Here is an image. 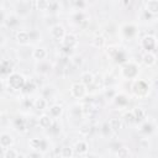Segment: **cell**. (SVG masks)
<instances>
[{"mask_svg":"<svg viewBox=\"0 0 158 158\" xmlns=\"http://www.w3.org/2000/svg\"><path fill=\"white\" fill-rule=\"evenodd\" d=\"M25 81H26V79L20 73H12L11 75L7 77V85L12 90H22Z\"/></svg>","mask_w":158,"mask_h":158,"instance_id":"obj_1","label":"cell"},{"mask_svg":"<svg viewBox=\"0 0 158 158\" xmlns=\"http://www.w3.org/2000/svg\"><path fill=\"white\" fill-rule=\"evenodd\" d=\"M132 91H133V94H135L136 96L143 98V96H146V95L148 94L149 86H148V84H147L144 80L139 79V80H136V81H135V84H133V86H132Z\"/></svg>","mask_w":158,"mask_h":158,"instance_id":"obj_2","label":"cell"},{"mask_svg":"<svg viewBox=\"0 0 158 158\" xmlns=\"http://www.w3.org/2000/svg\"><path fill=\"white\" fill-rule=\"evenodd\" d=\"M141 46H142V48L146 49L147 52L153 53V51L156 49V46H157V40H156L154 36H152V35H147V36H144V37L142 38V41H141Z\"/></svg>","mask_w":158,"mask_h":158,"instance_id":"obj_3","label":"cell"},{"mask_svg":"<svg viewBox=\"0 0 158 158\" xmlns=\"http://www.w3.org/2000/svg\"><path fill=\"white\" fill-rule=\"evenodd\" d=\"M14 73V63L11 59H2L0 62V77H9Z\"/></svg>","mask_w":158,"mask_h":158,"instance_id":"obj_4","label":"cell"},{"mask_svg":"<svg viewBox=\"0 0 158 158\" xmlns=\"http://www.w3.org/2000/svg\"><path fill=\"white\" fill-rule=\"evenodd\" d=\"M138 73V67L135 63H126L122 68V74L127 79H133Z\"/></svg>","mask_w":158,"mask_h":158,"instance_id":"obj_5","label":"cell"},{"mask_svg":"<svg viewBox=\"0 0 158 158\" xmlns=\"http://www.w3.org/2000/svg\"><path fill=\"white\" fill-rule=\"evenodd\" d=\"M78 43V38L74 33H65L63 40H62V44L63 47L65 48H69V49H73Z\"/></svg>","mask_w":158,"mask_h":158,"instance_id":"obj_6","label":"cell"},{"mask_svg":"<svg viewBox=\"0 0 158 158\" xmlns=\"http://www.w3.org/2000/svg\"><path fill=\"white\" fill-rule=\"evenodd\" d=\"M86 93V89H85V85H83L81 83H74L70 88V94L77 98V99H81Z\"/></svg>","mask_w":158,"mask_h":158,"instance_id":"obj_7","label":"cell"},{"mask_svg":"<svg viewBox=\"0 0 158 158\" xmlns=\"http://www.w3.org/2000/svg\"><path fill=\"white\" fill-rule=\"evenodd\" d=\"M51 35H52V37H53L54 40H63V37H64V35H65V30H64V27H63L62 25L56 23V25L52 26V28H51Z\"/></svg>","mask_w":158,"mask_h":158,"instance_id":"obj_8","label":"cell"},{"mask_svg":"<svg viewBox=\"0 0 158 158\" xmlns=\"http://www.w3.org/2000/svg\"><path fill=\"white\" fill-rule=\"evenodd\" d=\"M14 125H15V128L16 131L21 132V133H25L28 131V127H27V120L23 118V117H17L14 120Z\"/></svg>","mask_w":158,"mask_h":158,"instance_id":"obj_9","label":"cell"},{"mask_svg":"<svg viewBox=\"0 0 158 158\" xmlns=\"http://www.w3.org/2000/svg\"><path fill=\"white\" fill-rule=\"evenodd\" d=\"M5 25H6V27H9V28H11V30H15L19 25H20V17L17 16V15H9V16H6L5 17Z\"/></svg>","mask_w":158,"mask_h":158,"instance_id":"obj_10","label":"cell"},{"mask_svg":"<svg viewBox=\"0 0 158 158\" xmlns=\"http://www.w3.org/2000/svg\"><path fill=\"white\" fill-rule=\"evenodd\" d=\"M146 110L143 107H135L132 110V115L135 118V123H139L146 118Z\"/></svg>","mask_w":158,"mask_h":158,"instance_id":"obj_11","label":"cell"},{"mask_svg":"<svg viewBox=\"0 0 158 158\" xmlns=\"http://www.w3.org/2000/svg\"><path fill=\"white\" fill-rule=\"evenodd\" d=\"M88 149H89V147H88V143H86L85 141H78V142L75 143L74 148H73V151H74L77 154H79V156L86 154V153H88Z\"/></svg>","mask_w":158,"mask_h":158,"instance_id":"obj_12","label":"cell"},{"mask_svg":"<svg viewBox=\"0 0 158 158\" xmlns=\"http://www.w3.org/2000/svg\"><path fill=\"white\" fill-rule=\"evenodd\" d=\"M144 10L148 11L152 15H157L158 14V0H148L144 2Z\"/></svg>","mask_w":158,"mask_h":158,"instance_id":"obj_13","label":"cell"},{"mask_svg":"<svg viewBox=\"0 0 158 158\" xmlns=\"http://www.w3.org/2000/svg\"><path fill=\"white\" fill-rule=\"evenodd\" d=\"M16 6H17V15H27L31 11V2L20 1L16 4Z\"/></svg>","mask_w":158,"mask_h":158,"instance_id":"obj_14","label":"cell"},{"mask_svg":"<svg viewBox=\"0 0 158 158\" xmlns=\"http://www.w3.org/2000/svg\"><path fill=\"white\" fill-rule=\"evenodd\" d=\"M122 32L127 38H132V37H135L137 35V27L135 25H132V23H127V25H125L122 27Z\"/></svg>","mask_w":158,"mask_h":158,"instance_id":"obj_15","label":"cell"},{"mask_svg":"<svg viewBox=\"0 0 158 158\" xmlns=\"http://www.w3.org/2000/svg\"><path fill=\"white\" fill-rule=\"evenodd\" d=\"M16 40L20 44H27L30 42V35H28V31H25V30H20L16 32Z\"/></svg>","mask_w":158,"mask_h":158,"instance_id":"obj_16","label":"cell"},{"mask_svg":"<svg viewBox=\"0 0 158 158\" xmlns=\"http://www.w3.org/2000/svg\"><path fill=\"white\" fill-rule=\"evenodd\" d=\"M14 143V138L9 133H1L0 135V146L2 148H9Z\"/></svg>","mask_w":158,"mask_h":158,"instance_id":"obj_17","label":"cell"},{"mask_svg":"<svg viewBox=\"0 0 158 158\" xmlns=\"http://www.w3.org/2000/svg\"><path fill=\"white\" fill-rule=\"evenodd\" d=\"M32 57L36 59V60H43L46 57H47V51H46V48H43V47H37V48H35L33 49V52H32Z\"/></svg>","mask_w":158,"mask_h":158,"instance_id":"obj_18","label":"cell"},{"mask_svg":"<svg viewBox=\"0 0 158 158\" xmlns=\"http://www.w3.org/2000/svg\"><path fill=\"white\" fill-rule=\"evenodd\" d=\"M53 121H52V117L49 115H42L40 118H38V125L42 127V128H49L52 126Z\"/></svg>","mask_w":158,"mask_h":158,"instance_id":"obj_19","label":"cell"},{"mask_svg":"<svg viewBox=\"0 0 158 158\" xmlns=\"http://www.w3.org/2000/svg\"><path fill=\"white\" fill-rule=\"evenodd\" d=\"M72 20H73L75 23H78V25H81V23L88 22V19H86L85 14H84L83 11H79V10H78L77 12H74V14H73Z\"/></svg>","mask_w":158,"mask_h":158,"instance_id":"obj_20","label":"cell"},{"mask_svg":"<svg viewBox=\"0 0 158 158\" xmlns=\"http://www.w3.org/2000/svg\"><path fill=\"white\" fill-rule=\"evenodd\" d=\"M142 60H143V63H144L147 67H151V65H153V64L156 63V56H154V53L146 52V53L143 54V57H142Z\"/></svg>","mask_w":158,"mask_h":158,"instance_id":"obj_21","label":"cell"},{"mask_svg":"<svg viewBox=\"0 0 158 158\" xmlns=\"http://www.w3.org/2000/svg\"><path fill=\"white\" fill-rule=\"evenodd\" d=\"M36 88H37V85H36V83H35L33 79L26 80V81H25V85H23V88H22V91H23L25 94H31V93L35 91Z\"/></svg>","mask_w":158,"mask_h":158,"instance_id":"obj_22","label":"cell"},{"mask_svg":"<svg viewBox=\"0 0 158 158\" xmlns=\"http://www.w3.org/2000/svg\"><path fill=\"white\" fill-rule=\"evenodd\" d=\"M94 75H93V73H90V72H85V73H83L81 74V84L83 85H93V83H94Z\"/></svg>","mask_w":158,"mask_h":158,"instance_id":"obj_23","label":"cell"},{"mask_svg":"<svg viewBox=\"0 0 158 158\" xmlns=\"http://www.w3.org/2000/svg\"><path fill=\"white\" fill-rule=\"evenodd\" d=\"M46 106H47V100H46L43 96L35 99V101H33V107H35L36 110L42 111V110H44V109H46Z\"/></svg>","mask_w":158,"mask_h":158,"instance_id":"obj_24","label":"cell"},{"mask_svg":"<svg viewBox=\"0 0 158 158\" xmlns=\"http://www.w3.org/2000/svg\"><path fill=\"white\" fill-rule=\"evenodd\" d=\"M114 101L117 106H126L128 104V98L123 94H116L114 98Z\"/></svg>","mask_w":158,"mask_h":158,"instance_id":"obj_25","label":"cell"},{"mask_svg":"<svg viewBox=\"0 0 158 158\" xmlns=\"http://www.w3.org/2000/svg\"><path fill=\"white\" fill-rule=\"evenodd\" d=\"M109 126L111 128V131H118L121 127H122V122H121V118L118 117H112L110 121H109Z\"/></svg>","mask_w":158,"mask_h":158,"instance_id":"obj_26","label":"cell"},{"mask_svg":"<svg viewBox=\"0 0 158 158\" xmlns=\"http://www.w3.org/2000/svg\"><path fill=\"white\" fill-rule=\"evenodd\" d=\"M116 154H117L118 158H130L131 152H130V149H128L127 147L121 146V147H118V148L116 149Z\"/></svg>","mask_w":158,"mask_h":158,"instance_id":"obj_27","label":"cell"},{"mask_svg":"<svg viewBox=\"0 0 158 158\" xmlns=\"http://www.w3.org/2000/svg\"><path fill=\"white\" fill-rule=\"evenodd\" d=\"M63 112V107L60 105H53L49 109V116L51 117H59Z\"/></svg>","mask_w":158,"mask_h":158,"instance_id":"obj_28","label":"cell"},{"mask_svg":"<svg viewBox=\"0 0 158 158\" xmlns=\"http://www.w3.org/2000/svg\"><path fill=\"white\" fill-rule=\"evenodd\" d=\"M41 143H42V138H37V137L31 138L30 142H28L30 147H31L33 151H40V148H41Z\"/></svg>","mask_w":158,"mask_h":158,"instance_id":"obj_29","label":"cell"},{"mask_svg":"<svg viewBox=\"0 0 158 158\" xmlns=\"http://www.w3.org/2000/svg\"><path fill=\"white\" fill-rule=\"evenodd\" d=\"M114 59H115L117 63H125L126 59H127V56H126V53H125L123 51L117 49V52H116L115 56H114Z\"/></svg>","mask_w":158,"mask_h":158,"instance_id":"obj_30","label":"cell"},{"mask_svg":"<svg viewBox=\"0 0 158 158\" xmlns=\"http://www.w3.org/2000/svg\"><path fill=\"white\" fill-rule=\"evenodd\" d=\"M153 130H154V125H153L152 122H144V123L142 125L141 132L144 133V135H149V133L153 132Z\"/></svg>","mask_w":158,"mask_h":158,"instance_id":"obj_31","label":"cell"},{"mask_svg":"<svg viewBox=\"0 0 158 158\" xmlns=\"http://www.w3.org/2000/svg\"><path fill=\"white\" fill-rule=\"evenodd\" d=\"M60 154H62L63 158H72L73 154H74V151H73V148L70 146H64L62 148V153Z\"/></svg>","mask_w":158,"mask_h":158,"instance_id":"obj_32","label":"cell"},{"mask_svg":"<svg viewBox=\"0 0 158 158\" xmlns=\"http://www.w3.org/2000/svg\"><path fill=\"white\" fill-rule=\"evenodd\" d=\"M17 151L15 149V148H6V151H5V153H4V158H16L17 157Z\"/></svg>","mask_w":158,"mask_h":158,"instance_id":"obj_33","label":"cell"},{"mask_svg":"<svg viewBox=\"0 0 158 158\" xmlns=\"http://www.w3.org/2000/svg\"><path fill=\"white\" fill-rule=\"evenodd\" d=\"M36 6H37V10H40V11H47L48 0H38L36 2Z\"/></svg>","mask_w":158,"mask_h":158,"instance_id":"obj_34","label":"cell"},{"mask_svg":"<svg viewBox=\"0 0 158 158\" xmlns=\"http://www.w3.org/2000/svg\"><path fill=\"white\" fill-rule=\"evenodd\" d=\"M69 63H72L74 67H79L83 63V58L80 56H72L69 58Z\"/></svg>","mask_w":158,"mask_h":158,"instance_id":"obj_35","label":"cell"},{"mask_svg":"<svg viewBox=\"0 0 158 158\" xmlns=\"http://www.w3.org/2000/svg\"><path fill=\"white\" fill-rule=\"evenodd\" d=\"M79 131H80V133H81V135L88 136V135L93 131V126H91L90 123H84V125L80 127V130H79Z\"/></svg>","mask_w":158,"mask_h":158,"instance_id":"obj_36","label":"cell"},{"mask_svg":"<svg viewBox=\"0 0 158 158\" xmlns=\"http://www.w3.org/2000/svg\"><path fill=\"white\" fill-rule=\"evenodd\" d=\"M93 44H94L95 47L100 48V47H102V46L105 44V38H104L102 36H96V37L93 40Z\"/></svg>","mask_w":158,"mask_h":158,"instance_id":"obj_37","label":"cell"},{"mask_svg":"<svg viewBox=\"0 0 158 158\" xmlns=\"http://www.w3.org/2000/svg\"><path fill=\"white\" fill-rule=\"evenodd\" d=\"M40 65H41V69H38L40 73H42V74L49 73V70H51V64L49 63H43V60H41L40 62Z\"/></svg>","mask_w":158,"mask_h":158,"instance_id":"obj_38","label":"cell"},{"mask_svg":"<svg viewBox=\"0 0 158 158\" xmlns=\"http://www.w3.org/2000/svg\"><path fill=\"white\" fill-rule=\"evenodd\" d=\"M72 114H73V116L74 117H79V116H81L83 115V110H81V106L80 105H73V107H72Z\"/></svg>","mask_w":158,"mask_h":158,"instance_id":"obj_39","label":"cell"},{"mask_svg":"<svg viewBox=\"0 0 158 158\" xmlns=\"http://www.w3.org/2000/svg\"><path fill=\"white\" fill-rule=\"evenodd\" d=\"M59 10V2L58 1H48V7H47V11L49 12H54Z\"/></svg>","mask_w":158,"mask_h":158,"instance_id":"obj_40","label":"cell"},{"mask_svg":"<svg viewBox=\"0 0 158 158\" xmlns=\"http://www.w3.org/2000/svg\"><path fill=\"white\" fill-rule=\"evenodd\" d=\"M123 120H125V122L128 123V125L135 123V118H133L132 111H127V112H125V115H123Z\"/></svg>","mask_w":158,"mask_h":158,"instance_id":"obj_41","label":"cell"},{"mask_svg":"<svg viewBox=\"0 0 158 158\" xmlns=\"http://www.w3.org/2000/svg\"><path fill=\"white\" fill-rule=\"evenodd\" d=\"M110 132H111V128H110V126H109V122L102 123V126H101V133H102L104 136H109Z\"/></svg>","mask_w":158,"mask_h":158,"instance_id":"obj_42","label":"cell"},{"mask_svg":"<svg viewBox=\"0 0 158 158\" xmlns=\"http://www.w3.org/2000/svg\"><path fill=\"white\" fill-rule=\"evenodd\" d=\"M115 95H116L115 89H112V88H107L106 89V91H105V98L106 99H114Z\"/></svg>","mask_w":158,"mask_h":158,"instance_id":"obj_43","label":"cell"},{"mask_svg":"<svg viewBox=\"0 0 158 158\" xmlns=\"http://www.w3.org/2000/svg\"><path fill=\"white\" fill-rule=\"evenodd\" d=\"M28 35H30V41H36V40H38V37H40V33H38L37 31H35V30H31V31L28 32Z\"/></svg>","mask_w":158,"mask_h":158,"instance_id":"obj_44","label":"cell"},{"mask_svg":"<svg viewBox=\"0 0 158 158\" xmlns=\"http://www.w3.org/2000/svg\"><path fill=\"white\" fill-rule=\"evenodd\" d=\"M72 4H73L75 7H78L79 10H83V9L86 6V2H85V1H73Z\"/></svg>","mask_w":158,"mask_h":158,"instance_id":"obj_45","label":"cell"},{"mask_svg":"<svg viewBox=\"0 0 158 158\" xmlns=\"http://www.w3.org/2000/svg\"><path fill=\"white\" fill-rule=\"evenodd\" d=\"M153 17H154V15H152V14H149L148 11H146V10H143V19L144 20H153Z\"/></svg>","mask_w":158,"mask_h":158,"instance_id":"obj_46","label":"cell"},{"mask_svg":"<svg viewBox=\"0 0 158 158\" xmlns=\"http://www.w3.org/2000/svg\"><path fill=\"white\" fill-rule=\"evenodd\" d=\"M28 158H41V154H40V152H33V153H30L28 156H27Z\"/></svg>","mask_w":158,"mask_h":158,"instance_id":"obj_47","label":"cell"},{"mask_svg":"<svg viewBox=\"0 0 158 158\" xmlns=\"http://www.w3.org/2000/svg\"><path fill=\"white\" fill-rule=\"evenodd\" d=\"M5 17H6V16H5V14H4V11H2V9L0 7V23L5 21Z\"/></svg>","mask_w":158,"mask_h":158,"instance_id":"obj_48","label":"cell"},{"mask_svg":"<svg viewBox=\"0 0 158 158\" xmlns=\"http://www.w3.org/2000/svg\"><path fill=\"white\" fill-rule=\"evenodd\" d=\"M16 158H26V157H25L23 154H17V157H16Z\"/></svg>","mask_w":158,"mask_h":158,"instance_id":"obj_49","label":"cell"},{"mask_svg":"<svg viewBox=\"0 0 158 158\" xmlns=\"http://www.w3.org/2000/svg\"><path fill=\"white\" fill-rule=\"evenodd\" d=\"M86 158H99V157H96V156H94V154H91V156H88Z\"/></svg>","mask_w":158,"mask_h":158,"instance_id":"obj_50","label":"cell"},{"mask_svg":"<svg viewBox=\"0 0 158 158\" xmlns=\"http://www.w3.org/2000/svg\"><path fill=\"white\" fill-rule=\"evenodd\" d=\"M2 90V83H1V80H0V91Z\"/></svg>","mask_w":158,"mask_h":158,"instance_id":"obj_51","label":"cell"},{"mask_svg":"<svg viewBox=\"0 0 158 158\" xmlns=\"http://www.w3.org/2000/svg\"><path fill=\"white\" fill-rule=\"evenodd\" d=\"M1 42H2V36L0 35V43H1Z\"/></svg>","mask_w":158,"mask_h":158,"instance_id":"obj_52","label":"cell"}]
</instances>
